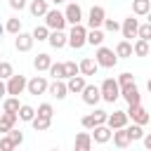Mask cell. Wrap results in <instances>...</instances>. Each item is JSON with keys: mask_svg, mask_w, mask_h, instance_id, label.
<instances>
[{"mask_svg": "<svg viewBox=\"0 0 151 151\" xmlns=\"http://www.w3.org/2000/svg\"><path fill=\"white\" fill-rule=\"evenodd\" d=\"M137 38L151 42V24H149V21H146V24H139V33H137Z\"/></svg>", "mask_w": 151, "mask_h": 151, "instance_id": "cell-38", "label": "cell"}, {"mask_svg": "<svg viewBox=\"0 0 151 151\" xmlns=\"http://www.w3.org/2000/svg\"><path fill=\"white\" fill-rule=\"evenodd\" d=\"M47 92L54 97V99H66V94H68V85H66V80H52L50 83V87H47Z\"/></svg>", "mask_w": 151, "mask_h": 151, "instance_id": "cell-15", "label": "cell"}, {"mask_svg": "<svg viewBox=\"0 0 151 151\" xmlns=\"http://www.w3.org/2000/svg\"><path fill=\"white\" fill-rule=\"evenodd\" d=\"M7 134L12 137V142H14V146H21V144H24V132H21V130H14V127H12V130H9Z\"/></svg>", "mask_w": 151, "mask_h": 151, "instance_id": "cell-41", "label": "cell"}, {"mask_svg": "<svg viewBox=\"0 0 151 151\" xmlns=\"http://www.w3.org/2000/svg\"><path fill=\"white\" fill-rule=\"evenodd\" d=\"M50 76H52L54 80H59V78H61V80H66V71H64V64H61V61H57V64L52 61V66H50Z\"/></svg>", "mask_w": 151, "mask_h": 151, "instance_id": "cell-33", "label": "cell"}, {"mask_svg": "<svg viewBox=\"0 0 151 151\" xmlns=\"http://www.w3.org/2000/svg\"><path fill=\"white\" fill-rule=\"evenodd\" d=\"M120 33H123L125 40L137 38V33H139V19H134L132 14H130L127 19H123V24H120Z\"/></svg>", "mask_w": 151, "mask_h": 151, "instance_id": "cell-7", "label": "cell"}, {"mask_svg": "<svg viewBox=\"0 0 151 151\" xmlns=\"http://www.w3.org/2000/svg\"><path fill=\"white\" fill-rule=\"evenodd\" d=\"M116 54H118V59H130V57L134 54L132 42H130V40H120V42L116 45Z\"/></svg>", "mask_w": 151, "mask_h": 151, "instance_id": "cell-24", "label": "cell"}, {"mask_svg": "<svg viewBox=\"0 0 151 151\" xmlns=\"http://www.w3.org/2000/svg\"><path fill=\"white\" fill-rule=\"evenodd\" d=\"M80 125H83L85 130H92V127L97 125V123H94V116H92V113H90V116H83V120H80Z\"/></svg>", "mask_w": 151, "mask_h": 151, "instance_id": "cell-45", "label": "cell"}, {"mask_svg": "<svg viewBox=\"0 0 151 151\" xmlns=\"http://www.w3.org/2000/svg\"><path fill=\"white\" fill-rule=\"evenodd\" d=\"M120 97H123L127 104H142V94H139V87H137L134 83L120 87Z\"/></svg>", "mask_w": 151, "mask_h": 151, "instance_id": "cell-12", "label": "cell"}, {"mask_svg": "<svg viewBox=\"0 0 151 151\" xmlns=\"http://www.w3.org/2000/svg\"><path fill=\"white\" fill-rule=\"evenodd\" d=\"M17 120H19V113H9V111H2V116H0V132L2 134H7L14 125H17Z\"/></svg>", "mask_w": 151, "mask_h": 151, "instance_id": "cell-18", "label": "cell"}, {"mask_svg": "<svg viewBox=\"0 0 151 151\" xmlns=\"http://www.w3.org/2000/svg\"><path fill=\"white\" fill-rule=\"evenodd\" d=\"M33 66H35L38 73H40V71H50V66H52V57L45 54V52H40V54L33 59Z\"/></svg>", "mask_w": 151, "mask_h": 151, "instance_id": "cell-25", "label": "cell"}, {"mask_svg": "<svg viewBox=\"0 0 151 151\" xmlns=\"http://www.w3.org/2000/svg\"><path fill=\"white\" fill-rule=\"evenodd\" d=\"M7 2H9V7L17 9V12H21V9L26 7V0H7Z\"/></svg>", "mask_w": 151, "mask_h": 151, "instance_id": "cell-46", "label": "cell"}, {"mask_svg": "<svg viewBox=\"0 0 151 151\" xmlns=\"http://www.w3.org/2000/svg\"><path fill=\"white\" fill-rule=\"evenodd\" d=\"M28 87V80H26V76H12V78H7V94H14V97H19L24 90Z\"/></svg>", "mask_w": 151, "mask_h": 151, "instance_id": "cell-6", "label": "cell"}, {"mask_svg": "<svg viewBox=\"0 0 151 151\" xmlns=\"http://www.w3.org/2000/svg\"><path fill=\"white\" fill-rule=\"evenodd\" d=\"M35 113H38V111H35L33 106H28V104H21V106H19V120H24V123H31V120L35 118Z\"/></svg>", "mask_w": 151, "mask_h": 151, "instance_id": "cell-31", "label": "cell"}, {"mask_svg": "<svg viewBox=\"0 0 151 151\" xmlns=\"http://www.w3.org/2000/svg\"><path fill=\"white\" fill-rule=\"evenodd\" d=\"M47 87H50V83H47L45 76H33V78L28 80V87H26V90H28V94H35V97H38V94H45Z\"/></svg>", "mask_w": 151, "mask_h": 151, "instance_id": "cell-10", "label": "cell"}, {"mask_svg": "<svg viewBox=\"0 0 151 151\" xmlns=\"http://www.w3.org/2000/svg\"><path fill=\"white\" fill-rule=\"evenodd\" d=\"M94 59H97V64H99L101 68H113V66L118 64V54H116L111 47H104V45H99V47H97Z\"/></svg>", "mask_w": 151, "mask_h": 151, "instance_id": "cell-2", "label": "cell"}, {"mask_svg": "<svg viewBox=\"0 0 151 151\" xmlns=\"http://www.w3.org/2000/svg\"><path fill=\"white\" fill-rule=\"evenodd\" d=\"M142 142H144V146L151 151V132H149V134H144V137H142Z\"/></svg>", "mask_w": 151, "mask_h": 151, "instance_id": "cell-47", "label": "cell"}, {"mask_svg": "<svg viewBox=\"0 0 151 151\" xmlns=\"http://www.w3.org/2000/svg\"><path fill=\"white\" fill-rule=\"evenodd\" d=\"M113 144H116L118 149H127V146L132 144V139H130V134H127V130H125V127L113 130Z\"/></svg>", "mask_w": 151, "mask_h": 151, "instance_id": "cell-19", "label": "cell"}, {"mask_svg": "<svg viewBox=\"0 0 151 151\" xmlns=\"http://www.w3.org/2000/svg\"><path fill=\"white\" fill-rule=\"evenodd\" d=\"M0 57H2V52H0Z\"/></svg>", "mask_w": 151, "mask_h": 151, "instance_id": "cell-54", "label": "cell"}, {"mask_svg": "<svg viewBox=\"0 0 151 151\" xmlns=\"http://www.w3.org/2000/svg\"><path fill=\"white\" fill-rule=\"evenodd\" d=\"M146 90H149V92H151V78H149V83H146Z\"/></svg>", "mask_w": 151, "mask_h": 151, "instance_id": "cell-49", "label": "cell"}, {"mask_svg": "<svg viewBox=\"0 0 151 151\" xmlns=\"http://www.w3.org/2000/svg\"><path fill=\"white\" fill-rule=\"evenodd\" d=\"M5 31H7V33H12V35H17V33L21 31V19H19V17H12V19H7V24H5Z\"/></svg>", "mask_w": 151, "mask_h": 151, "instance_id": "cell-34", "label": "cell"}, {"mask_svg": "<svg viewBox=\"0 0 151 151\" xmlns=\"http://www.w3.org/2000/svg\"><path fill=\"white\" fill-rule=\"evenodd\" d=\"M97 71H99V64H97V59H92V57H85V59L80 61V73H83V76H97Z\"/></svg>", "mask_w": 151, "mask_h": 151, "instance_id": "cell-22", "label": "cell"}, {"mask_svg": "<svg viewBox=\"0 0 151 151\" xmlns=\"http://www.w3.org/2000/svg\"><path fill=\"white\" fill-rule=\"evenodd\" d=\"M99 90H101V99L109 101V104H113V101L120 97V85H118L116 78H106V80L99 85Z\"/></svg>", "mask_w": 151, "mask_h": 151, "instance_id": "cell-3", "label": "cell"}, {"mask_svg": "<svg viewBox=\"0 0 151 151\" xmlns=\"http://www.w3.org/2000/svg\"><path fill=\"white\" fill-rule=\"evenodd\" d=\"M52 2H54V5H61V2H64V0H52Z\"/></svg>", "mask_w": 151, "mask_h": 151, "instance_id": "cell-52", "label": "cell"}, {"mask_svg": "<svg viewBox=\"0 0 151 151\" xmlns=\"http://www.w3.org/2000/svg\"><path fill=\"white\" fill-rule=\"evenodd\" d=\"M127 120H130L127 111H113V113H109L106 125H109L111 130H118V127H125V125H127Z\"/></svg>", "mask_w": 151, "mask_h": 151, "instance_id": "cell-14", "label": "cell"}, {"mask_svg": "<svg viewBox=\"0 0 151 151\" xmlns=\"http://www.w3.org/2000/svg\"><path fill=\"white\" fill-rule=\"evenodd\" d=\"M12 76H14V66H12L9 61H2V59H0V78L7 80V78H12Z\"/></svg>", "mask_w": 151, "mask_h": 151, "instance_id": "cell-37", "label": "cell"}, {"mask_svg": "<svg viewBox=\"0 0 151 151\" xmlns=\"http://www.w3.org/2000/svg\"><path fill=\"white\" fill-rule=\"evenodd\" d=\"M19 97H14V94H9L7 99H2V111H9V113H19Z\"/></svg>", "mask_w": 151, "mask_h": 151, "instance_id": "cell-30", "label": "cell"}, {"mask_svg": "<svg viewBox=\"0 0 151 151\" xmlns=\"http://www.w3.org/2000/svg\"><path fill=\"white\" fill-rule=\"evenodd\" d=\"M127 116H130L132 123H139V125L151 123V116H149V111L142 104H127Z\"/></svg>", "mask_w": 151, "mask_h": 151, "instance_id": "cell-5", "label": "cell"}, {"mask_svg": "<svg viewBox=\"0 0 151 151\" xmlns=\"http://www.w3.org/2000/svg\"><path fill=\"white\" fill-rule=\"evenodd\" d=\"M151 9V0H132V14L134 17H146Z\"/></svg>", "mask_w": 151, "mask_h": 151, "instance_id": "cell-26", "label": "cell"}, {"mask_svg": "<svg viewBox=\"0 0 151 151\" xmlns=\"http://www.w3.org/2000/svg\"><path fill=\"white\" fill-rule=\"evenodd\" d=\"M50 31H52V28H50L47 24H42V26H35V28H33V38H35L38 42H42V40H47V38H50Z\"/></svg>", "mask_w": 151, "mask_h": 151, "instance_id": "cell-32", "label": "cell"}, {"mask_svg": "<svg viewBox=\"0 0 151 151\" xmlns=\"http://www.w3.org/2000/svg\"><path fill=\"white\" fill-rule=\"evenodd\" d=\"M104 28H106L109 33H118V31H120V24H118L116 19H104Z\"/></svg>", "mask_w": 151, "mask_h": 151, "instance_id": "cell-42", "label": "cell"}, {"mask_svg": "<svg viewBox=\"0 0 151 151\" xmlns=\"http://www.w3.org/2000/svg\"><path fill=\"white\" fill-rule=\"evenodd\" d=\"M80 94H83V101H85L87 106H94V104L101 99V90H99L97 85H85V90H83Z\"/></svg>", "mask_w": 151, "mask_h": 151, "instance_id": "cell-16", "label": "cell"}, {"mask_svg": "<svg viewBox=\"0 0 151 151\" xmlns=\"http://www.w3.org/2000/svg\"><path fill=\"white\" fill-rule=\"evenodd\" d=\"M101 42H104V31H99V28H90V31H87V45L99 47Z\"/></svg>", "mask_w": 151, "mask_h": 151, "instance_id": "cell-28", "label": "cell"}, {"mask_svg": "<svg viewBox=\"0 0 151 151\" xmlns=\"http://www.w3.org/2000/svg\"><path fill=\"white\" fill-rule=\"evenodd\" d=\"M68 45L73 50H80V47L87 45V28L83 24H73L71 26V31H68Z\"/></svg>", "mask_w": 151, "mask_h": 151, "instance_id": "cell-1", "label": "cell"}, {"mask_svg": "<svg viewBox=\"0 0 151 151\" xmlns=\"http://www.w3.org/2000/svg\"><path fill=\"white\" fill-rule=\"evenodd\" d=\"M125 130H127V134H130V139H132V142H134V139H142V137H144V130H142V125H139V123L125 125Z\"/></svg>", "mask_w": 151, "mask_h": 151, "instance_id": "cell-35", "label": "cell"}, {"mask_svg": "<svg viewBox=\"0 0 151 151\" xmlns=\"http://www.w3.org/2000/svg\"><path fill=\"white\" fill-rule=\"evenodd\" d=\"M66 85H68V92H73V94H80L83 90H85V76L83 73H78V76H73V78H68L66 80Z\"/></svg>", "mask_w": 151, "mask_h": 151, "instance_id": "cell-20", "label": "cell"}, {"mask_svg": "<svg viewBox=\"0 0 151 151\" xmlns=\"http://www.w3.org/2000/svg\"><path fill=\"white\" fill-rule=\"evenodd\" d=\"M33 42H35L33 33H24V31H19V33H17V38H14V47H17L19 52H31Z\"/></svg>", "mask_w": 151, "mask_h": 151, "instance_id": "cell-11", "label": "cell"}, {"mask_svg": "<svg viewBox=\"0 0 151 151\" xmlns=\"http://www.w3.org/2000/svg\"><path fill=\"white\" fill-rule=\"evenodd\" d=\"M92 142H97V144H106V142H111L113 139V130L104 123V125H94L92 130Z\"/></svg>", "mask_w": 151, "mask_h": 151, "instance_id": "cell-9", "label": "cell"}, {"mask_svg": "<svg viewBox=\"0 0 151 151\" xmlns=\"http://www.w3.org/2000/svg\"><path fill=\"white\" fill-rule=\"evenodd\" d=\"M104 19H106V9L101 5H92L90 14H87V26L90 28H99V26H104Z\"/></svg>", "mask_w": 151, "mask_h": 151, "instance_id": "cell-8", "label": "cell"}, {"mask_svg": "<svg viewBox=\"0 0 151 151\" xmlns=\"http://www.w3.org/2000/svg\"><path fill=\"white\" fill-rule=\"evenodd\" d=\"M47 9H50L47 0H31V5H28V12H31V14L35 17V19L45 17V14H47Z\"/></svg>", "mask_w": 151, "mask_h": 151, "instance_id": "cell-21", "label": "cell"}, {"mask_svg": "<svg viewBox=\"0 0 151 151\" xmlns=\"http://www.w3.org/2000/svg\"><path fill=\"white\" fill-rule=\"evenodd\" d=\"M38 116L52 118V116H54V109H52V104H47V101H45V104H40V106H38Z\"/></svg>", "mask_w": 151, "mask_h": 151, "instance_id": "cell-39", "label": "cell"}, {"mask_svg": "<svg viewBox=\"0 0 151 151\" xmlns=\"http://www.w3.org/2000/svg\"><path fill=\"white\" fill-rule=\"evenodd\" d=\"M76 151H90L92 149V134L90 132H80V134H76Z\"/></svg>", "mask_w": 151, "mask_h": 151, "instance_id": "cell-23", "label": "cell"}, {"mask_svg": "<svg viewBox=\"0 0 151 151\" xmlns=\"http://www.w3.org/2000/svg\"><path fill=\"white\" fill-rule=\"evenodd\" d=\"M0 116H2V111H0Z\"/></svg>", "mask_w": 151, "mask_h": 151, "instance_id": "cell-53", "label": "cell"}, {"mask_svg": "<svg viewBox=\"0 0 151 151\" xmlns=\"http://www.w3.org/2000/svg\"><path fill=\"white\" fill-rule=\"evenodd\" d=\"M12 149H17V146H14L12 137H9V134H5V137L0 139V151H12Z\"/></svg>", "mask_w": 151, "mask_h": 151, "instance_id": "cell-43", "label": "cell"}, {"mask_svg": "<svg viewBox=\"0 0 151 151\" xmlns=\"http://www.w3.org/2000/svg\"><path fill=\"white\" fill-rule=\"evenodd\" d=\"M64 71H66V80H68V78H73V76L80 73V64H76V61H64Z\"/></svg>", "mask_w": 151, "mask_h": 151, "instance_id": "cell-36", "label": "cell"}, {"mask_svg": "<svg viewBox=\"0 0 151 151\" xmlns=\"http://www.w3.org/2000/svg\"><path fill=\"white\" fill-rule=\"evenodd\" d=\"M92 116H94V123H97V125H104V123L109 120V113H106L104 109H94Z\"/></svg>", "mask_w": 151, "mask_h": 151, "instance_id": "cell-40", "label": "cell"}, {"mask_svg": "<svg viewBox=\"0 0 151 151\" xmlns=\"http://www.w3.org/2000/svg\"><path fill=\"white\" fill-rule=\"evenodd\" d=\"M45 24H47L52 31H64L68 21H66V14H64V12H59V9H47Z\"/></svg>", "mask_w": 151, "mask_h": 151, "instance_id": "cell-4", "label": "cell"}, {"mask_svg": "<svg viewBox=\"0 0 151 151\" xmlns=\"http://www.w3.org/2000/svg\"><path fill=\"white\" fill-rule=\"evenodd\" d=\"M2 33H5V26H2V24H0V38H2Z\"/></svg>", "mask_w": 151, "mask_h": 151, "instance_id": "cell-50", "label": "cell"}, {"mask_svg": "<svg viewBox=\"0 0 151 151\" xmlns=\"http://www.w3.org/2000/svg\"><path fill=\"white\" fill-rule=\"evenodd\" d=\"M130 83H134V76H132V73L125 71V73L118 76V85H120V87H125V85H130Z\"/></svg>", "mask_w": 151, "mask_h": 151, "instance_id": "cell-44", "label": "cell"}, {"mask_svg": "<svg viewBox=\"0 0 151 151\" xmlns=\"http://www.w3.org/2000/svg\"><path fill=\"white\" fill-rule=\"evenodd\" d=\"M31 125H33V130H35V132H45V130H50L52 118H45V116H38V113H35V118L31 120Z\"/></svg>", "mask_w": 151, "mask_h": 151, "instance_id": "cell-27", "label": "cell"}, {"mask_svg": "<svg viewBox=\"0 0 151 151\" xmlns=\"http://www.w3.org/2000/svg\"><path fill=\"white\" fill-rule=\"evenodd\" d=\"M47 42H50L54 50H61V47H66V45H68V33H64V31H50Z\"/></svg>", "mask_w": 151, "mask_h": 151, "instance_id": "cell-17", "label": "cell"}, {"mask_svg": "<svg viewBox=\"0 0 151 151\" xmlns=\"http://www.w3.org/2000/svg\"><path fill=\"white\" fill-rule=\"evenodd\" d=\"M132 47H134V54H137V57H146V54H151V42H149V40L137 38Z\"/></svg>", "mask_w": 151, "mask_h": 151, "instance_id": "cell-29", "label": "cell"}, {"mask_svg": "<svg viewBox=\"0 0 151 151\" xmlns=\"http://www.w3.org/2000/svg\"><path fill=\"white\" fill-rule=\"evenodd\" d=\"M146 19H149V24H151V9H149V14H146Z\"/></svg>", "mask_w": 151, "mask_h": 151, "instance_id": "cell-51", "label": "cell"}, {"mask_svg": "<svg viewBox=\"0 0 151 151\" xmlns=\"http://www.w3.org/2000/svg\"><path fill=\"white\" fill-rule=\"evenodd\" d=\"M5 94H7V83H5L2 78H0V99H2Z\"/></svg>", "mask_w": 151, "mask_h": 151, "instance_id": "cell-48", "label": "cell"}, {"mask_svg": "<svg viewBox=\"0 0 151 151\" xmlns=\"http://www.w3.org/2000/svg\"><path fill=\"white\" fill-rule=\"evenodd\" d=\"M64 14H66V21H68L71 26H73V24H83V9H80L78 2H68L66 9H64Z\"/></svg>", "mask_w": 151, "mask_h": 151, "instance_id": "cell-13", "label": "cell"}]
</instances>
